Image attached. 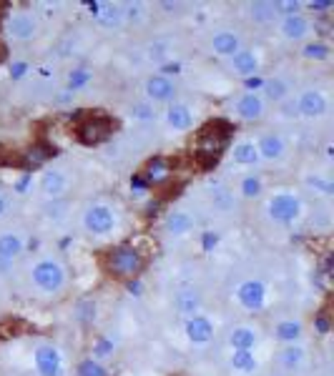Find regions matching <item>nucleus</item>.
Here are the masks:
<instances>
[{"instance_id":"nucleus-23","label":"nucleus","mask_w":334,"mask_h":376,"mask_svg":"<svg viewBox=\"0 0 334 376\" xmlns=\"http://www.w3.org/2000/svg\"><path fill=\"white\" fill-rule=\"evenodd\" d=\"M51 156H53V148L48 143H33L31 148L23 153V163H26V166H33V169H38V166H43Z\"/></svg>"},{"instance_id":"nucleus-44","label":"nucleus","mask_w":334,"mask_h":376,"mask_svg":"<svg viewBox=\"0 0 334 376\" xmlns=\"http://www.w3.org/2000/svg\"><path fill=\"white\" fill-rule=\"evenodd\" d=\"M317 329H319L321 334H327V331H329V319H327V316H324V313H321L319 319H317Z\"/></svg>"},{"instance_id":"nucleus-28","label":"nucleus","mask_w":334,"mask_h":376,"mask_svg":"<svg viewBox=\"0 0 334 376\" xmlns=\"http://www.w3.org/2000/svg\"><path fill=\"white\" fill-rule=\"evenodd\" d=\"M279 363H282L284 369H299L304 363V349L302 346H294V344H289L287 349L279 354Z\"/></svg>"},{"instance_id":"nucleus-29","label":"nucleus","mask_w":334,"mask_h":376,"mask_svg":"<svg viewBox=\"0 0 334 376\" xmlns=\"http://www.w3.org/2000/svg\"><path fill=\"white\" fill-rule=\"evenodd\" d=\"M231 366L241 374H252L257 369V359H254L252 351L246 349H234V357H231Z\"/></svg>"},{"instance_id":"nucleus-15","label":"nucleus","mask_w":334,"mask_h":376,"mask_svg":"<svg viewBox=\"0 0 334 376\" xmlns=\"http://www.w3.org/2000/svg\"><path fill=\"white\" fill-rule=\"evenodd\" d=\"M236 113H239L244 120H259L261 118V113H264V100L249 91V93H244L239 100H236Z\"/></svg>"},{"instance_id":"nucleus-24","label":"nucleus","mask_w":334,"mask_h":376,"mask_svg":"<svg viewBox=\"0 0 334 376\" xmlns=\"http://www.w3.org/2000/svg\"><path fill=\"white\" fill-rule=\"evenodd\" d=\"M191 226H194V221H191L189 213L176 211V213H169V216H166V231L174 233V236H183V233H189Z\"/></svg>"},{"instance_id":"nucleus-41","label":"nucleus","mask_w":334,"mask_h":376,"mask_svg":"<svg viewBox=\"0 0 334 376\" xmlns=\"http://www.w3.org/2000/svg\"><path fill=\"white\" fill-rule=\"evenodd\" d=\"M111 351H114V344H111L108 338H98V344H96V349H93V357L103 359V357H108Z\"/></svg>"},{"instance_id":"nucleus-6","label":"nucleus","mask_w":334,"mask_h":376,"mask_svg":"<svg viewBox=\"0 0 334 376\" xmlns=\"http://www.w3.org/2000/svg\"><path fill=\"white\" fill-rule=\"evenodd\" d=\"M269 216L277 224H291L299 216V198L291 194H277L269 201Z\"/></svg>"},{"instance_id":"nucleus-9","label":"nucleus","mask_w":334,"mask_h":376,"mask_svg":"<svg viewBox=\"0 0 334 376\" xmlns=\"http://www.w3.org/2000/svg\"><path fill=\"white\" fill-rule=\"evenodd\" d=\"M8 36L15 38V40H31L36 38V31H38V25H36V18H33L31 13H13V15H8Z\"/></svg>"},{"instance_id":"nucleus-20","label":"nucleus","mask_w":334,"mask_h":376,"mask_svg":"<svg viewBox=\"0 0 334 376\" xmlns=\"http://www.w3.org/2000/svg\"><path fill=\"white\" fill-rule=\"evenodd\" d=\"M277 15H279V6L277 3H252L249 6V18L254 20V23H259V25H266V23H274L277 20Z\"/></svg>"},{"instance_id":"nucleus-16","label":"nucleus","mask_w":334,"mask_h":376,"mask_svg":"<svg viewBox=\"0 0 334 376\" xmlns=\"http://www.w3.org/2000/svg\"><path fill=\"white\" fill-rule=\"evenodd\" d=\"M259 158H266V161H279L284 156V141L282 136L277 133H264V136L259 138Z\"/></svg>"},{"instance_id":"nucleus-17","label":"nucleus","mask_w":334,"mask_h":376,"mask_svg":"<svg viewBox=\"0 0 334 376\" xmlns=\"http://www.w3.org/2000/svg\"><path fill=\"white\" fill-rule=\"evenodd\" d=\"M166 123L174 128V131H189L191 123H194V113L189 106L183 103H174V106L166 111Z\"/></svg>"},{"instance_id":"nucleus-12","label":"nucleus","mask_w":334,"mask_h":376,"mask_svg":"<svg viewBox=\"0 0 334 376\" xmlns=\"http://www.w3.org/2000/svg\"><path fill=\"white\" fill-rule=\"evenodd\" d=\"M144 88H146V95L151 100H156V103H166V100H171L176 95V86H174L166 75H151Z\"/></svg>"},{"instance_id":"nucleus-7","label":"nucleus","mask_w":334,"mask_h":376,"mask_svg":"<svg viewBox=\"0 0 334 376\" xmlns=\"http://www.w3.org/2000/svg\"><path fill=\"white\" fill-rule=\"evenodd\" d=\"M236 301L249 311H259L266 301V288L261 281H244L236 288Z\"/></svg>"},{"instance_id":"nucleus-35","label":"nucleus","mask_w":334,"mask_h":376,"mask_svg":"<svg viewBox=\"0 0 334 376\" xmlns=\"http://www.w3.org/2000/svg\"><path fill=\"white\" fill-rule=\"evenodd\" d=\"M259 194H261L259 175H246L244 181H241V196H244V198H257Z\"/></svg>"},{"instance_id":"nucleus-13","label":"nucleus","mask_w":334,"mask_h":376,"mask_svg":"<svg viewBox=\"0 0 334 376\" xmlns=\"http://www.w3.org/2000/svg\"><path fill=\"white\" fill-rule=\"evenodd\" d=\"M186 336H189V341H194V344H206V341H211V336H214V326H211V321H208L206 316H191V319L186 321Z\"/></svg>"},{"instance_id":"nucleus-40","label":"nucleus","mask_w":334,"mask_h":376,"mask_svg":"<svg viewBox=\"0 0 334 376\" xmlns=\"http://www.w3.org/2000/svg\"><path fill=\"white\" fill-rule=\"evenodd\" d=\"M121 10H123V18H126V20H133V23H139L144 6H141V3H128V6H123Z\"/></svg>"},{"instance_id":"nucleus-21","label":"nucleus","mask_w":334,"mask_h":376,"mask_svg":"<svg viewBox=\"0 0 334 376\" xmlns=\"http://www.w3.org/2000/svg\"><path fill=\"white\" fill-rule=\"evenodd\" d=\"M211 48H214V53H219V56H234V53L239 50V36L231 31L216 33L214 40H211Z\"/></svg>"},{"instance_id":"nucleus-42","label":"nucleus","mask_w":334,"mask_h":376,"mask_svg":"<svg viewBox=\"0 0 334 376\" xmlns=\"http://www.w3.org/2000/svg\"><path fill=\"white\" fill-rule=\"evenodd\" d=\"M309 186H314V188H319L321 194H332V183H327V181H321L319 175H314V178H309Z\"/></svg>"},{"instance_id":"nucleus-14","label":"nucleus","mask_w":334,"mask_h":376,"mask_svg":"<svg viewBox=\"0 0 334 376\" xmlns=\"http://www.w3.org/2000/svg\"><path fill=\"white\" fill-rule=\"evenodd\" d=\"M279 31L287 40H302L304 36L309 33V23L304 15L294 13V15H284L282 23H279Z\"/></svg>"},{"instance_id":"nucleus-26","label":"nucleus","mask_w":334,"mask_h":376,"mask_svg":"<svg viewBox=\"0 0 334 376\" xmlns=\"http://www.w3.org/2000/svg\"><path fill=\"white\" fill-rule=\"evenodd\" d=\"M176 308L181 313H186V316H196L199 313V308H202V299H199V294L196 291H179L176 294Z\"/></svg>"},{"instance_id":"nucleus-8","label":"nucleus","mask_w":334,"mask_h":376,"mask_svg":"<svg viewBox=\"0 0 334 376\" xmlns=\"http://www.w3.org/2000/svg\"><path fill=\"white\" fill-rule=\"evenodd\" d=\"M171 161L169 158H164V156H153L151 161L146 163V169H144V178L141 181L146 183V186H153V188H158V186H164V183H169L171 181Z\"/></svg>"},{"instance_id":"nucleus-3","label":"nucleus","mask_w":334,"mask_h":376,"mask_svg":"<svg viewBox=\"0 0 334 376\" xmlns=\"http://www.w3.org/2000/svg\"><path fill=\"white\" fill-rule=\"evenodd\" d=\"M33 283L45 294H58L66 286V269L53 258H45L33 266Z\"/></svg>"},{"instance_id":"nucleus-4","label":"nucleus","mask_w":334,"mask_h":376,"mask_svg":"<svg viewBox=\"0 0 334 376\" xmlns=\"http://www.w3.org/2000/svg\"><path fill=\"white\" fill-rule=\"evenodd\" d=\"M116 123L108 116H103V113H93V116H86V118L78 123L76 128V136L81 143L86 146H96V143H103L111 133H114Z\"/></svg>"},{"instance_id":"nucleus-36","label":"nucleus","mask_w":334,"mask_h":376,"mask_svg":"<svg viewBox=\"0 0 334 376\" xmlns=\"http://www.w3.org/2000/svg\"><path fill=\"white\" fill-rule=\"evenodd\" d=\"M78 319H81V324H91L96 319V304L91 299L78 304Z\"/></svg>"},{"instance_id":"nucleus-27","label":"nucleus","mask_w":334,"mask_h":376,"mask_svg":"<svg viewBox=\"0 0 334 376\" xmlns=\"http://www.w3.org/2000/svg\"><path fill=\"white\" fill-rule=\"evenodd\" d=\"M231 346L234 349H246L252 351L257 346V331L249 329V326H239L231 331Z\"/></svg>"},{"instance_id":"nucleus-46","label":"nucleus","mask_w":334,"mask_h":376,"mask_svg":"<svg viewBox=\"0 0 334 376\" xmlns=\"http://www.w3.org/2000/svg\"><path fill=\"white\" fill-rule=\"evenodd\" d=\"M204 244H206V249L211 244H216V233H206V238H204Z\"/></svg>"},{"instance_id":"nucleus-30","label":"nucleus","mask_w":334,"mask_h":376,"mask_svg":"<svg viewBox=\"0 0 334 376\" xmlns=\"http://www.w3.org/2000/svg\"><path fill=\"white\" fill-rule=\"evenodd\" d=\"M299 336H302V324L299 321H282L277 326V338L284 344H294Z\"/></svg>"},{"instance_id":"nucleus-34","label":"nucleus","mask_w":334,"mask_h":376,"mask_svg":"<svg viewBox=\"0 0 334 376\" xmlns=\"http://www.w3.org/2000/svg\"><path fill=\"white\" fill-rule=\"evenodd\" d=\"M78 376H108V371L96 359H86L78 363Z\"/></svg>"},{"instance_id":"nucleus-39","label":"nucleus","mask_w":334,"mask_h":376,"mask_svg":"<svg viewBox=\"0 0 334 376\" xmlns=\"http://www.w3.org/2000/svg\"><path fill=\"white\" fill-rule=\"evenodd\" d=\"M131 116L139 120H151L153 118V108L149 106V103H136V106L131 108Z\"/></svg>"},{"instance_id":"nucleus-32","label":"nucleus","mask_w":334,"mask_h":376,"mask_svg":"<svg viewBox=\"0 0 334 376\" xmlns=\"http://www.w3.org/2000/svg\"><path fill=\"white\" fill-rule=\"evenodd\" d=\"M302 56L307 58V61H327L329 48L324 43H309V45H304Z\"/></svg>"},{"instance_id":"nucleus-31","label":"nucleus","mask_w":334,"mask_h":376,"mask_svg":"<svg viewBox=\"0 0 334 376\" xmlns=\"http://www.w3.org/2000/svg\"><path fill=\"white\" fill-rule=\"evenodd\" d=\"M234 161L241 163V166H254L259 161V150L254 143H239L234 148Z\"/></svg>"},{"instance_id":"nucleus-2","label":"nucleus","mask_w":334,"mask_h":376,"mask_svg":"<svg viewBox=\"0 0 334 376\" xmlns=\"http://www.w3.org/2000/svg\"><path fill=\"white\" fill-rule=\"evenodd\" d=\"M146 261L141 256L139 249L133 246H116L106 253V271L114 279H121V281H131L144 271Z\"/></svg>"},{"instance_id":"nucleus-33","label":"nucleus","mask_w":334,"mask_h":376,"mask_svg":"<svg viewBox=\"0 0 334 376\" xmlns=\"http://www.w3.org/2000/svg\"><path fill=\"white\" fill-rule=\"evenodd\" d=\"M264 93L269 95L271 100H282L287 95V83L282 78H271V81L264 83Z\"/></svg>"},{"instance_id":"nucleus-11","label":"nucleus","mask_w":334,"mask_h":376,"mask_svg":"<svg viewBox=\"0 0 334 376\" xmlns=\"http://www.w3.org/2000/svg\"><path fill=\"white\" fill-rule=\"evenodd\" d=\"M327 111V98L319 91H304L296 98V113H302L304 118H319Z\"/></svg>"},{"instance_id":"nucleus-1","label":"nucleus","mask_w":334,"mask_h":376,"mask_svg":"<svg viewBox=\"0 0 334 376\" xmlns=\"http://www.w3.org/2000/svg\"><path fill=\"white\" fill-rule=\"evenodd\" d=\"M229 138H231V125L224 120H211L196 133L194 143V158L204 166H211L221 158V153L227 150Z\"/></svg>"},{"instance_id":"nucleus-19","label":"nucleus","mask_w":334,"mask_h":376,"mask_svg":"<svg viewBox=\"0 0 334 376\" xmlns=\"http://www.w3.org/2000/svg\"><path fill=\"white\" fill-rule=\"evenodd\" d=\"M20 251H23V238L18 233H0V261H13L15 256H20Z\"/></svg>"},{"instance_id":"nucleus-10","label":"nucleus","mask_w":334,"mask_h":376,"mask_svg":"<svg viewBox=\"0 0 334 376\" xmlns=\"http://www.w3.org/2000/svg\"><path fill=\"white\" fill-rule=\"evenodd\" d=\"M36 369L40 376H61L63 371V361L53 346H38L36 349Z\"/></svg>"},{"instance_id":"nucleus-25","label":"nucleus","mask_w":334,"mask_h":376,"mask_svg":"<svg viewBox=\"0 0 334 376\" xmlns=\"http://www.w3.org/2000/svg\"><path fill=\"white\" fill-rule=\"evenodd\" d=\"M96 20L103 28H119L123 23V10H121V6H101L96 13Z\"/></svg>"},{"instance_id":"nucleus-18","label":"nucleus","mask_w":334,"mask_h":376,"mask_svg":"<svg viewBox=\"0 0 334 376\" xmlns=\"http://www.w3.org/2000/svg\"><path fill=\"white\" fill-rule=\"evenodd\" d=\"M66 188H68V178H66L63 171H45L43 178H40V191L51 198L66 194Z\"/></svg>"},{"instance_id":"nucleus-22","label":"nucleus","mask_w":334,"mask_h":376,"mask_svg":"<svg viewBox=\"0 0 334 376\" xmlns=\"http://www.w3.org/2000/svg\"><path fill=\"white\" fill-rule=\"evenodd\" d=\"M231 65L239 75H254L259 68V61L252 50H236L231 56Z\"/></svg>"},{"instance_id":"nucleus-45","label":"nucleus","mask_w":334,"mask_h":376,"mask_svg":"<svg viewBox=\"0 0 334 376\" xmlns=\"http://www.w3.org/2000/svg\"><path fill=\"white\" fill-rule=\"evenodd\" d=\"M6 211H8V196L0 191V216H3Z\"/></svg>"},{"instance_id":"nucleus-38","label":"nucleus","mask_w":334,"mask_h":376,"mask_svg":"<svg viewBox=\"0 0 334 376\" xmlns=\"http://www.w3.org/2000/svg\"><path fill=\"white\" fill-rule=\"evenodd\" d=\"M91 81V73L89 70H83V68H78V70H73L70 73V78H68V86L73 88V91H78V88H83L86 83Z\"/></svg>"},{"instance_id":"nucleus-43","label":"nucleus","mask_w":334,"mask_h":376,"mask_svg":"<svg viewBox=\"0 0 334 376\" xmlns=\"http://www.w3.org/2000/svg\"><path fill=\"white\" fill-rule=\"evenodd\" d=\"M332 6H334L332 0H317V3H309V8H312V10H329Z\"/></svg>"},{"instance_id":"nucleus-37","label":"nucleus","mask_w":334,"mask_h":376,"mask_svg":"<svg viewBox=\"0 0 334 376\" xmlns=\"http://www.w3.org/2000/svg\"><path fill=\"white\" fill-rule=\"evenodd\" d=\"M211 198H214V206H219V208H231L234 206L231 194L221 186H214V196H211Z\"/></svg>"},{"instance_id":"nucleus-5","label":"nucleus","mask_w":334,"mask_h":376,"mask_svg":"<svg viewBox=\"0 0 334 376\" xmlns=\"http://www.w3.org/2000/svg\"><path fill=\"white\" fill-rule=\"evenodd\" d=\"M83 226H86V231H89V233L106 236V233L114 231L116 216L108 206H103V203H96V206L86 208V213H83Z\"/></svg>"}]
</instances>
